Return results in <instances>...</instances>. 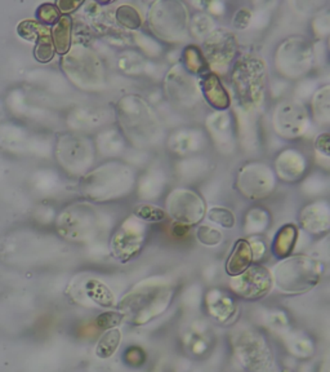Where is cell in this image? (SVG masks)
<instances>
[{"instance_id":"cell-1","label":"cell","mask_w":330,"mask_h":372,"mask_svg":"<svg viewBox=\"0 0 330 372\" xmlns=\"http://www.w3.org/2000/svg\"><path fill=\"white\" fill-rule=\"evenodd\" d=\"M171 299V291L160 284H142L134 288L120 304L123 318L141 325L164 311Z\"/></svg>"},{"instance_id":"cell-2","label":"cell","mask_w":330,"mask_h":372,"mask_svg":"<svg viewBox=\"0 0 330 372\" xmlns=\"http://www.w3.org/2000/svg\"><path fill=\"white\" fill-rule=\"evenodd\" d=\"M322 264L311 257H290L275 270V281L284 293H304L319 284Z\"/></svg>"},{"instance_id":"cell-3","label":"cell","mask_w":330,"mask_h":372,"mask_svg":"<svg viewBox=\"0 0 330 372\" xmlns=\"http://www.w3.org/2000/svg\"><path fill=\"white\" fill-rule=\"evenodd\" d=\"M235 293H239L245 299L257 300L269 293L272 279L269 270L263 266L248 268L244 273L237 275L233 281Z\"/></svg>"},{"instance_id":"cell-4","label":"cell","mask_w":330,"mask_h":372,"mask_svg":"<svg viewBox=\"0 0 330 372\" xmlns=\"http://www.w3.org/2000/svg\"><path fill=\"white\" fill-rule=\"evenodd\" d=\"M236 52V40L234 36L217 31L209 36L204 45L205 61L208 60L210 65H217L218 68L227 66L233 60Z\"/></svg>"},{"instance_id":"cell-5","label":"cell","mask_w":330,"mask_h":372,"mask_svg":"<svg viewBox=\"0 0 330 372\" xmlns=\"http://www.w3.org/2000/svg\"><path fill=\"white\" fill-rule=\"evenodd\" d=\"M129 229V220L123 224L122 229L115 234L113 240V252L115 256L120 260H129L134 256L143 243V235L141 229H133L134 224H132Z\"/></svg>"},{"instance_id":"cell-6","label":"cell","mask_w":330,"mask_h":372,"mask_svg":"<svg viewBox=\"0 0 330 372\" xmlns=\"http://www.w3.org/2000/svg\"><path fill=\"white\" fill-rule=\"evenodd\" d=\"M253 261V251L251 243L248 240H240L235 243L234 249L228 257L226 264V272L231 277L244 273Z\"/></svg>"},{"instance_id":"cell-7","label":"cell","mask_w":330,"mask_h":372,"mask_svg":"<svg viewBox=\"0 0 330 372\" xmlns=\"http://www.w3.org/2000/svg\"><path fill=\"white\" fill-rule=\"evenodd\" d=\"M200 83L205 93V98L208 100L212 107H217V109H226L230 105L228 96L216 74L210 71L204 72Z\"/></svg>"},{"instance_id":"cell-8","label":"cell","mask_w":330,"mask_h":372,"mask_svg":"<svg viewBox=\"0 0 330 372\" xmlns=\"http://www.w3.org/2000/svg\"><path fill=\"white\" fill-rule=\"evenodd\" d=\"M71 29H72V21L69 16H61L54 24L51 34H52L54 51L57 54H65L69 52L71 45Z\"/></svg>"},{"instance_id":"cell-9","label":"cell","mask_w":330,"mask_h":372,"mask_svg":"<svg viewBox=\"0 0 330 372\" xmlns=\"http://www.w3.org/2000/svg\"><path fill=\"white\" fill-rule=\"evenodd\" d=\"M84 293H87L89 300L96 302L97 305L102 308H113L115 307V296L109 290L106 284L98 279H88L84 284Z\"/></svg>"},{"instance_id":"cell-10","label":"cell","mask_w":330,"mask_h":372,"mask_svg":"<svg viewBox=\"0 0 330 372\" xmlns=\"http://www.w3.org/2000/svg\"><path fill=\"white\" fill-rule=\"evenodd\" d=\"M208 307L210 313L216 318L225 320L230 318V316L234 313V302H231L230 297H227L225 293L221 291H212L208 295Z\"/></svg>"},{"instance_id":"cell-11","label":"cell","mask_w":330,"mask_h":372,"mask_svg":"<svg viewBox=\"0 0 330 372\" xmlns=\"http://www.w3.org/2000/svg\"><path fill=\"white\" fill-rule=\"evenodd\" d=\"M120 341H122V332L118 328L107 330L97 344L96 355L102 359L110 358L118 350Z\"/></svg>"},{"instance_id":"cell-12","label":"cell","mask_w":330,"mask_h":372,"mask_svg":"<svg viewBox=\"0 0 330 372\" xmlns=\"http://www.w3.org/2000/svg\"><path fill=\"white\" fill-rule=\"evenodd\" d=\"M54 45H53L52 34L48 29L43 27V30L40 31V36L36 40V47H35L34 56L35 59L39 62L51 61L54 57Z\"/></svg>"},{"instance_id":"cell-13","label":"cell","mask_w":330,"mask_h":372,"mask_svg":"<svg viewBox=\"0 0 330 372\" xmlns=\"http://www.w3.org/2000/svg\"><path fill=\"white\" fill-rule=\"evenodd\" d=\"M115 20L118 21V24H120L123 27H125L128 30H136L142 24V20H141L137 9L133 8L128 4L116 9Z\"/></svg>"},{"instance_id":"cell-14","label":"cell","mask_w":330,"mask_h":372,"mask_svg":"<svg viewBox=\"0 0 330 372\" xmlns=\"http://www.w3.org/2000/svg\"><path fill=\"white\" fill-rule=\"evenodd\" d=\"M134 216H137L141 220L148 222H163L166 217V213L162 208L151 206V204H139L133 210Z\"/></svg>"},{"instance_id":"cell-15","label":"cell","mask_w":330,"mask_h":372,"mask_svg":"<svg viewBox=\"0 0 330 372\" xmlns=\"http://www.w3.org/2000/svg\"><path fill=\"white\" fill-rule=\"evenodd\" d=\"M297 231L294 226L289 225L284 226V229L278 233L276 240V254L280 256H285L288 252L292 249L296 242Z\"/></svg>"},{"instance_id":"cell-16","label":"cell","mask_w":330,"mask_h":372,"mask_svg":"<svg viewBox=\"0 0 330 372\" xmlns=\"http://www.w3.org/2000/svg\"><path fill=\"white\" fill-rule=\"evenodd\" d=\"M208 219L210 222H216V224L226 228V229H233L234 228V213L231 212L230 210H227V208L214 207V208L209 210Z\"/></svg>"},{"instance_id":"cell-17","label":"cell","mask_w":330,"mask_h":372,"mask_svg":"<svg viewBox=\"0 0 330 372\" xmlns=\"http://www.w3.org/2000/svg\"><path fill=\"white\" fill-rule=\"evenodd\" d=\"M43 27L36 21L26 20L18 25L17 31L19 36L24 38L27 42H35V40H38Z\"/></svg>"},{"instance_id":"cell-18","label":"cell","mask_w":330,"mask_h":372,"mask_svg":"<svg viewBox=\"0 0 330 372\" xmlns=\"http://www.w3.org/2000/svg\"><path fill=\"white\" fill-rule=\"evenodd\" d=\"M36 17L45 25H54L60 20L61 15H60L58 8L56 7V4L45 3L36 10Z\"/></svg>"},{"instance_id":"cell-19","label":"cell","mask_w":330,"mask_h":372,"mask_svg":"<svg viewBox=\"0 0 330 372\" xmlns=\"http://www.w3.org/2000/svg\"><path fill=\"white\" fill-rule=\"evenodd\" d=\"M196 237L199 240L200 243H203L204 246H217L222 242V234L221 231L210 228V226H200L198 231H196Z\"/></svg>"},{"instance_id":"cell-20","label":"cell","mask_w":330,"mask_h":372,"mask_svg":"<svg viewBox=\"0 0 330 372\" xmlns=\"http://www.w3.org/2000/svg\"><path fill=\"white\" fill-rule=\"evenodd\" d=\"M123 314L120 311H104L102 314H100L96 319L97 327L101 330H111V328H116L123 320Z\"/></svg>"},{"instance_id":"cell-21","label":"cell","mask_w":330,"mask_h":372,"mask_svg":"<svg viewBox=\"0 0 330 372\" xmlns=\"http://www.w3.org/2000/svg\"><path fill=\"white\" fill-rule=\"evenodd\" d=\"M251 21H252V12H251V9L242 8L235 13L233 25H234L235 29L245 30L246 27L249 26Z\"/></svg>"},{"instance_id":"cell-22","label":"cell","mask_w":330,"mask_h":372,"mask_svg":"<svg viewBox=\"0 0 330 372\" xmlns=\"http://www.w3.org/2000/svg\"><path fill=\"white\" fill-rule=\"evenodd\" d=\"M289 111H290L289 114H290V116H292V118H290V121H292L293 118H296V116H301V114H304V107H301V105H299V107H293V105H292V107H289ZM276 116L280 118V127H278V130H280V131H283L284 128L287 130V123L289 122V116L284 113V110H280V116L276 114ZM284 132H285V131H284Z\"/></svg>"},{"instance_id":"cell-23","label":"cell","mask_w":330,"mask_h":372,"mask_svg":"<svg viewBox=\"0 0 330 372\" xmlns=\"http://www.w3.org/2000/svg\"><path fill=\"white\" fill-rule=\"evenodd\" d=\"M316 150L324 157H329V133H322L315 141Z\"/></svg>"},{"instance_id":"cell-24","label":"cell","mask_w":330,"mask_h":372,"mask_svg":"<svg viewBox=\"0 0 330 372\" xmlns=\"http://www.w3.org/2000/svg\"><path fill=\"white\" fill-rule=\"evenodd\" d=\"M80 6H83L81 1H71V0H61L56 4L60 13H65V16H66V13H71V12L77 10Z\"/></svg>"},{"instance_id":"cell-25","label":"cell","mask_w":330,"mask_h":372,"mask_svg":"<svg viewBox=\"0 0 330 372\" xmlns=\"http://www.w3.org/2000/svg\"><path fill=\"white\" fill-rule=\"evenodd\" d=\"M189 231H190V226L189 225H184V224H181V222L174 224L173 225V234L175 237H178V238L184 237L189 233Z\"/></svg>"}]
</instances>
